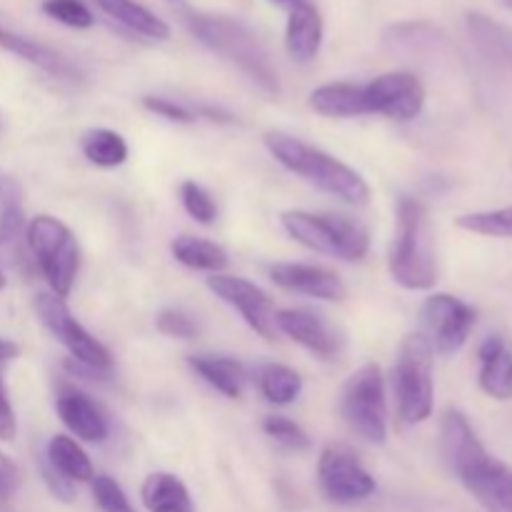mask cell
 I'll list each match as a JSON object with an SVG mask.
<instances>
[{"label": "cell", "instance_id": "obj_7", "mask_svg": "<svg viewBox=\"0 0 512 512\" xmlns=\"http://www.w3.org/2000/svg\"><path fill=\"white\" fill-rule=\"evenodd\" d=\"M340 415L355 435L375 445L388 440V390L380 365L355 370L340 393Z\"/></svg>", "mask_w": 512, "mask_h": 512}, {"label": "cell", "instance_id": "obj_2", "mask_svg": "<svg viewBox=\"0 0 512 512\" xmlns=\"http://www.w3.org/2000/svg\"><path fill=\"white\" fill-rule=\"evenodd\" d=\"M265 148L270 150L275 160L290 173L300 175L310 185L320 188L323 193L343 200L348 205H368L370 185L365 183L363 175L350 168L343 160L333 158L325 150L308 145L305 140L295 138L288 133H265Z\"/></svg>", "mask_w": 512, "mask_h": 512}, {"label": "cell", "instance_id": "obj_5", "mask_svg": "<svg viewBox=\"0 0 512 512\" xmlns=\"http://www.w3.org/2000/svg\"><path fill=\"white\" fill-rule=\"evenodd\" d=\"M435 353L423 333L405 335L393 365V393L403 423L420 425L435 408Z\"/></svg>", "mask_w": 512, "mask_h": 512}, {"label": "cell", "instance_id": "obj_38", "mask_svg": "<svg viewBox=\"0 0 512 512\" xmlns=\"http://www.w3.org/2000/svg\"><path fill=\"white\" fill-rule=\"evenodd\" d=\"M40 475H43L45 485H48V490L55 495V498L63 500V503H73V500H75V483H70V480H65L63 475L55 473V470L50 468L48 460H45V458H40Z\"/></svg>", "mask_w": 512, "mask_h": 512}, {"label": "cell", "instance_id": "obj_32", "mask_svg": "<svg viewBox=\"0 0 512 512\" xmlns=\"http://www.w3.org/2000/svg\"><path fill=\"white\" fill-rule=\"evenodd\" d=\"M180 200H183V208L195 223L200 225H213L218 220V203H215L213 195L203 188L195 180H185L180 185Z\"/></svg>", "mask_w": 512, "mask_h": 512}, {"label": "cell", "instance_id": "obj_24", "mask_svg": "<svg viewBox=\"0 0 512 512\" xmlns=\"http://www.w3.org/2000/svg\"><path fill=\"white\" fill-rule=\"evenodd\" d=\"M148 512H195V503L183 480L173 473H153L140 488Z\"/></svg>", "mask_w": 512, "mask_h": 512}, {"label": "cell", "instance_id": "obj_17", "mask_svg": "<svg viewBox=\"0 0 512 512\" xmlns=\"http://www.w3.org/2000/svg\"><path fill=\"white\" fill-rule=\"evenodd\" d=\"M55 410L65 428L73 433L75 440L83 443H103L110 435V423L105 410L75 385H60Z\"/></svg>", "mask_w": 512, "mask_h": 512}, {"label": "cell", "instance_id": "obj_40", "mask_svg": "<svg viewBox=\"0 0 512 512\" xmlns=\"http://www.w3.org/2000/svg\"><path fill=\"white\" fill-rule=\"evenodd\" d=\"M18 433V420H15V410L10 405L8 390H5L3 375H0V440H13Z\"/></svg>", "mask_w": 512, "mask_h": 512}, {"label": "cell", "instance_id": "obj_46", "mask_svg": "<svg viewBox=\"0 0 512 512\" xmlns=\"http://www.w3.org/2000/svg\"><path fill=\"white\" fill-rule=\"evenodd\" d=\"M5 283H8V280H5V273H3V268H0V290L5 288Z\"/></svg>", "mask_w": 512, "mask_h": 512}, {"label": "cell", "instance_id": "obj_28", "mask_svg": "<svg viewBox=\"0 0 512 512\" xmlns=\"http://www.w3.org/2000/svg\"><path fill=\"white\" fill-rule=\"evenodd\" d=\"M80 150L98 168H118L128 160V143L110 128H90L80 135Z\"/></svg>", "mask_w": 512, "mask_h": 512}, {"label": "cell", "instance_id": "obj_13", "mask_svg": "<svg viewBox=\"0 0 512 512\" xmlns=\"http://www.w3.org/2000/svg\"><path fill=\"white\" fill-rule=\"evenodd\" d=\"M208 288L213 290L215 298H220L225 305L238 310L240 318L260 338L275 340V335H278V328H275V315H278V310H275L273 300H270V295L260 285L238 278V275L215 273L208 278Z\"/></svg>", "mask_w": 512, "mask_h": 512}, {"label": "cell", "instance_id": "obj_41", "mask_svg": "<svg viewBox=\"0 0 512 512\" xmlns=\"http://www.w3.org/2000/svg\"><path fill=\"white\" fill-rule=\"evenodd\" d=\"M8 205H23V190L13 178L0 173V208H8Z\"/></svg>", "mask_w": 512, "mask_h": 512}, {"label": "cell", "instance_id": "obj_23", "mask_svg": "<svg viewBox=\"0 0 512 512\" xmlns=\"http://www.w3.org/2000/svg\"><path fill=\"white\" fill-rule=\"evenodd\" d=\"M95 8L128 28L130 33L143 35L148 40H168L170 38V25L165 23L160 15L153 10L145 8L138 0H93Z\"/></svg>", "mask_w": 512, "mask_h": 512}, {"label": "cell", "instance_id": "obj_44", "mask_svg": "<svg viewBox=\"0 0 512 512\" xmlns=\"http://www.w3.org/2000/svg\"><path fill=\"white\" fill-rule=\"evenodd\" d=\"M165 3L173 5V10H178V13H183V15H188V13H190L188 0H165Z\"/></svg>", "mask_w": 512, "mask_h": 512}, {"label": "cell", "instance_id": "obj_37", "mask_svg": "<svg viewBox=\"0 0 512 512\" xmlns=\"http://www.w3.org/2000/svg\"><path fill=\"white\" fill-rule=\"evenodd\" d=\"M143 108L155 113L158 118L170 120V123H193L198 118V113H193L190 108H185V105L175 103L170 98H160V95H145Z\"/></svg>", "mask_w": 512, "mask_h": 512}, {"label": "cell", "instance_id": "obj_15", "mask_svg": "<svg viewBox=\"0 0 512 512\" xmlns=\"http://www.w3.org/2000/svg\"><path fill=\"white\" fill-rule=\"evenodd\" d=\"M0 50L13 53L15 58L35 65V68L43 70V73H48L50 78L55 80H63V83L70 85L85 83L83 68H80L78 63H73L68 55L60 53L53 45H45L40 43V40L18 33V30H13L10 25H5L3 20H0Z\"/></svg>", "mask_w": 512, "mask_h": 512}, {"label": "cell", "instance_id": "obj_20", "mask_svg": "<svg viewBox=\"0 0 512 512\" xmlns=\"http://www.w3.org/2000/svg\"><path fill=\"white\" fill-rule=\"evenodd\" d=\"M465 25H468V35L475 50L488 63L512 70V28L483 13H468Z\"/></svg>", "mask_w": 512, "mask_h": 512}, {"label": "cell", "instance_id": "obj_36", "mask_svg": "<svg viewBox=\"0 0 512 512\" xmlns=\"http://www.w3.org/2000/svg\"><path fill=\"white\" fill-rule=\"evenodd\" d=\"M155 328L160 330L168 338H178V340H193L200 335V325L190 318L188 313L183 310L168 308L155 318Z\"/></svg>", "mask_w": 512, "mask_h": 512}, {"label": "cell", "instance_id": "obj_30", "mask_svg": "<svg viewBox=\"0 0 512 512\" xmlns=\"http://www.w3.org/2000/svg\"><path fill=\"white\" fill-rule=\"evenodd\" d=\"M455 225L465 233L483 235V238H508L512 240V205L480 213H465L455 218Z\"/></svg>", "mask_w": 512, "mask_h": 512}, {"label": "cell", "instance_id": "obj_25", "mask_svg": "<svg viewBox=\"0 0 512 512\" xmlns=\"http://www.w3.org/2000/svg\"><path fill=\"white\" fill-rule=\"evenodd\" d=\"M43 458L48 460V465L55 473L63 475L70 483H90L95 478V470L88 453L70 435H53L50 443L45 445Z\"/></svg>", "mask_w": 512, "mask_h": 512}, {"label": "cell", "instance_id": "obj_42", "mask_svg": "<svg viewBox=\"0 0 512 512\" xmlns=\"http://www.w3.org/2000/svg\"><path fill=\"white\" fill-rule=\"evenodd\" d=\"M18 353H20V348L13 343V340L0 338V365L8 363V360H15L18 358Z\"/></svg>", "mask_w": 512, "mask_h": 512}, {"label": "cell", "instance_id": "obj_43", "mask_svg": "<svg viewBox=\"0 0 512 512\" xmlns=\"http://www.w3.org/2000/svg\"><path fill=\"white\" fill-rule=\"evenodd\" d=\"M200 113L210 120H218V123H233V115H230L228 110L213 108V105H205V108H200Z\"/></svg>", "mask_w": 512, "mask_h": 512}, {"label": "cell", "instance_id": "obj_45", "mask_svg": "<svg viewBox=\"0 0 512 512\" xmlns=\"http://www.w3.org/2000/svg\"><path fill=\"white\" fill-rule=\"evenodd\" d=\"M270 3L285 5V8H295V5H300V3H303V0H270Z\"/></svg>", "mask_w": 512, "mask_h": 512}, {"label": "cell", "instance_id": "obj_14", "mask_svg": "<svg viewBox=\"0 0 512 512\" xmlns=\"http://www.w3.org/2000/svg\"><path fill=\"white\" fill-rule=\"evenodd\" d=\"M278 333L288 335L293 343L303 345L308 353L323 360H333L345 348V338L323 313L310 308H285L275 315Z\"/></svg>", "mask_w": 512, "mask_h": 512}, {"label": "cell", "instance_id": "obj_11", "mask_svg": "<svg viewBox=\"0 0 512 512\" xmlns=\"http://www.w3.org/2000/svg\"><path fill=\"white\" fill-rule=\"evenodd\" d=\"M368 115H383L398 123H410L425 108V85L408 70L383 73L363 85Z\"/></svg>", "mask_w": 512, "mask_h": 512}, {"label": "cell", "instance_id": "obj_29", "mask_svg": "<svg viewBox=\"0 0 512 512\" xmlns=\"http://www.w3.org/2000/svg\"><path fill=\"white\" fill-rule=\"evenodd\" d=\"M443 33L430 23H398L390 25L385 33V43L395 50H410V53H423V50L438 48Z\"/></svg>", "mask_w": 512, "mask_h": 512}, {"label": "cell", "instance_id": "obj_6", "mask_svg": "<svg viewBox=\"0 0 512 512\" xmlns=\"http://www.w3.org/2000/svg\"><path fill=\"white\" fill-rule=\"evenodd\" d=\"M25 243L33 263L48 280L50 293L68 298L80 268V248L73 230L53 215H35L25 230Z\"/></svg>", "mask_w": 512, "mask_h": 512}, {"label": "cell", "instance_id": "obj_22", "mask_svg": "<svg viewBox=\"0 0 512 512\" xmlns=\"http://www.w3.org/2000/svg\"><path fill=\"white\" fill-rule=\"evenodd\" d=\"M308 105L323 118H360L368 115L365 90L360 83H325L310 93Z\"/></svg>", "mask_w": 512, "mask_h": 512}, {"label": "cell", "instance_id": "obj_4", "mask_svg": "<svg viewBox=\"0 0 512 512\" xmlns=\"http://www.w3.org/2000/svg\"><path fill=\"white\" fill-rule=\"evenodd\" d=\"M283 230L315 253L333 255L345 263H358L370 250V233L360 220L340 213H310V210H285L280 215Z\"/></svg>", "mask_w": 512, "mask_h": 512}, {"label": "cell", "instance_id": "obj_3", "mask_svg": "<svg viewBox=\"0 0 512 512\" xmlns=\"http://www.w3.org/2000/svg\"><path fill=\"white\" fill-rule=\"evenodd\" d=\"M390 275L405 290H430L438 283V255H435L430 210L423 200L400 198L398 230L388 258Z\"/></svg>", "mask_w": 512, "mask_h": 512}, {"label": "cell", "instance_id": "obj_39", "mask_svg": "<svg viewBox=\"0 0 512 512\" xmlns=\"http://www.w3.org/2000/svg\"><path fill=\"white\" fill-rule=\"evenodd\" d=\"M20 483V473H18V465L8 458V455L0 450V505L8 503L10 498L15 495Z\"/></svg>", "mask_w": 512, "mask_h": 512}, {"label": "cell", "instance_id": "obj_9", "mask_svg": "<svg viewBox=\"0 0 512 512\" xmlns=\"http://www.w3.org/2000/svg\"><path fill=\"white\" fill-rule=\"evenodd\" d=\"M420 318H423V335L433 353L450 358L468 343L478 323V310L450 293H435L423 303Z\"/></svg>", "mask_w": 512, "mask_h": 512}, {"label": "cell", "instance_id": "obj_10", "mask_svg": "<svg viewBox=\"0 0 512 512\" xmlns=\"http://www.w3.org/2000/svg\"><path fill=\"white\" fill-rule=\"evenodd\" d=\"M318 480L325 498L335 505L363 503L375 493V478L343 443L328 445L320 453Z\"/></svg>", "mask_w": 512, "mask_h": 512}, {"label": "cell", "instance_id": "obj_19", "mask_svg": "<svg viewBox=\"0 0 512 512\" xmlns=\"http://www.w3.org/2000/svg\"><path fill=\"white\" fill-rule=\"evenodd\" d=\"M323 45V15L310 0L290 8L285 28V50L295 63H310Z\"/></svg>", "mask_w": 512, "mask_h": 512}, {"label": "cell", "instance_id": "obj_47", "mask_svg": "<svg viewBox=\"0 0 512 512\" xmlns=\"http://www.w3.org/2000/svg\"><path fill=\"white\" fill-rule=\"evenodd\" d=\"M500 3H503L508 10H512V0H500Z\"/></svg>", "mask_w": 512, "mask_h": 512}, {"label": "cell", "instance_id": "obj_12", "mask_svg": "<svg viewBox=\"0 0 512 512\" xmlns=\"http://www.w3.org/2000/svg\"><path fill=\"white\" fill-rule=\"evenodd\" d=\"M455 478L490 512H512V468L480 448L453 470Z\"/></svg>", "mask_w": 512, "mask_h": 512}, {"label": "cell", "instance_id": "obj_8", "mask_svg": "<svg viewBox=\"0 0 512 512\" xmlns=\"http://www.w3.org/2000/svg\"><path fill=\"white\" fill-rule=\"evenodd\" d=\"M35 313H38L45 330L68 350L75 363L95 370V373H108L113 368L110 350L78 323V318L70 313L63 298L53 293H38L35 295Z\"/></svg>", "mask_w": 512, "mask_h": 512}, {"label": "cell", "instance_id": "obj_33", "mask_svg": "<svg viewBox=\"0 0 512 512\" xmlns=\"http://www.w3.org/2000/svg\"><path fill=\"white\" fill-rule=\"evenodd\" d=\"M263 430L268 438H273L275 443L283 445L290 453H305V450H310L308 433L295 420L283 418V415H270V418H265Z\"/></svg>", "mask_w": 512, "mask_h": 512}, {"label": "cell", "instance_id": "obj_16", "mask_svg": "<svg viewBox=\"0 0 512 512\" xmlns=\"http://www.w3.org/2000/svg\"><path fill=\"white\" fill-rule=\"evenodd\" d=\"M270 280L288 293L308 295L315 300L340 303L348 295L343 278L335 270L310 263H275L268 268Z\"/></svg>", "mask_w": 512, "mask_h": 512}, {"label": "cell", "instance_id": "obj_21", "mask_svg": "<svg viewBox=\"0 0 512 512\" xmlns=\"http://www.w3.org/2000/svg\"><path fill=\"white\" fill-rule=\"evenodd\" d=\"M188 365L198 378L220 395L230 400H238L243 395L245 383H248V370L240 360L228 358V355H190Z\"/></svg>", "mask_w": 512, "mask_h": 512}, {"label": "cell", "instance_id": "obj_35", "mask_svg": "<svg viewBox=\"0 0 512 512\" xmlns=\"http://www.w3.org/2000/svg\"><path fill=\"white\" fill-rule=\"evenodd\" d=\"M93 485V500L103 512H135L130 505L128 495L120 488L118 480H113L110 475H95L90 480Z\"/></svg>", "mask_w": 512, "mask_h": 512}, {"label": "cell", "instance_id": "obj_1", "mask_svg": "<svg viewBox=\"0 0 512 512\" xmlns=\"http://www.w3.org/2000/svg\"><path fill=\"white\" fill-rule=\"evenodd\" d=\"M190 33L200 40L208 50L223 55L228 63L243 70L263 93L280 95V78L275 70L273 60H270L268 48L260 40L250 25L243 20L228 18V15H210V13H195L190 10L185 15Z\"/></svg>", "mask_w": 512, "mask_h": 512}, {"label": "cell", "instance_id": "obj_18", "mask_svg": "<svg viewBox=\"0 0 512 512\" xmlns=\"http://www.w3.org/2000/svg\"><path fill=\"white\" fill-rule=\"evenodd\" d=\"M478 383L488 398L512 400V348L500 335H488L478 348Z\"/></svg>", "mask_w": 512, "mask_h": 512}, {"label": "cell", "instance_id": "obj_27", "mask_svg": "<svg viewBox=\"0 0 512 512\" xmlns=\"http://www.w3.org/2000/svg\"><path fill=\"white\" fill-rule=\"evenodd\" d=\"M258 390L268 403L290 405L303 393V378L295 368L283 363H265L258 368Z\"/></svg>", "mask_w": 512, "mask_h": 512}, {"label": "cell", "instance_id": "obj_34", "mask_svg": "<svg viewBox=\"0 0 512 512\" xmlns=\"http://www.w3.org/2000/svg\"><path fill=\"white\" fill-rule=\"evenodd\" d=\"M43 13L48 18L58 20V23L68 25V28L75 30H88L93 28L95 23V15L83 0H43Z\"/></svg>", "mask_w": 512, "mask_h": 512}, {"label": "cell", "instance_id": "obj_31", "mask_svg": "<svg viewBox=\"0 0 512 512\" xmlns=\"http://www.w3.org/2000/svg\"><path fill=\"white\" fill-rule=\"evenodd\" d=\"M25 215L23 205H8V208H0V253H5L13 265H23L25 248Z\"/></svg>", "mask_w": 512, "mask_h": 512}, {"label": "cell", "instance_id": "obj_26", "mask_svg": "<svg viewBox=\"0 0 512 512\" xmlns=\"http://www.w3.org/2000/svg\"><path fill=\"white\" fill-rule=\"evenodd\" d=\"M170 250H173V258L180 265L190 270H205L210 275L223 273L230 263L228 253L218 243L205 238H193V235H178L170 243Z\"/></svg>", "mask_w": 512, "mask_h": 512}]
</instances>
